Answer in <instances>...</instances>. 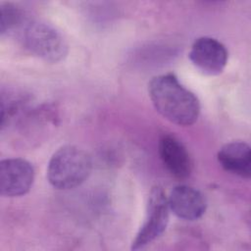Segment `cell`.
<instances>
[{
  "label": "cell",
  "mask_w": 251,
  "mask_h": 251,
  "mask_svg": "<svg viewBox=\"0 0 251 251\" xmlns=\"http://www.w3.org/2000/svg\"><path fill=\"white\" fill-rule=\"evenodd\" d=\"M148 93L156 111L169 122L188 126L197 121L200 102L174 74L154 76L148 84Z\"/></svg>",
  "instance_id": "6da1fadb"
},
{
  "label": "cell",
  "mask_w": 251,
  "mask_h": 251,
  "mask_svg": "<svg viewBox=\"0 0 251 251\" xmlns=\"http://www.w3.org/2000/svg\"><path fill=\"white\" fill-rule=\"evenodd\" d=\"M91 170V158L86 151L75 145H65L50 158L47 178L57 189H72L84 182Z\"/></svg>",
  "instance_id": "7a4b0ae2"
},
{
  "label": "cell",
  "mask_w": 251,
  "mask_h": 251,
  "mask_svg": "<svg viewBox=\"0 0 251 251\" xmlns=\"http://www.w3.org/2000/svg\"><path fill=\"white\" fill-rule=\"evenodd\" d=\"M21 35L25 48L47 63H59L68 54L69 46L63 34L46 23L26 21Z\"/></svg>",
  "instance_id": "3957f363"
},
{
  "label": "cell",
  "mask_w": 251,
  "mask_h": 251,
  "mask_svg": "<svg viewBox=\"0 0 251 251\" xmlns=\"http://www.w3.org/2000/svg\"><path fill=\"white\" fill-rule=\"evenodd\" d=\"M168 197L160 186H154L149 192L143 224L131 243L132 250H139L156 240L166 230L170 220Z\"/></svg>",
  "instance_id": "277c9868"
},
{
  "label": "cell",
  "mask_w": 251,
  "mask_h": 251,
  "mask_svg": "<svg viewBox=\"0 0 251 251\" xmlns=\"http://www.w3.org/2000/svg\"><path fill=\"white\" fill-rule=\"evenodd\" d=\"M34 181V168L23 158H8L0 162V193L5 197L26 194Z\"/></svg>",
  "instance_id": "5b68a950"
},
{
  "label": "cell",
  "mask_w": 251,
  "mask_h": 251,
  "mask_svg": "<svg viewBox=\"0 0 251 251\" xmlns=\"http://www.w3.org/2000/svg\"><path fill=\"white\" fill-rule=\"evenodd\" d=\"M228 59L226 46L210 36L197 38L191 45L189 60L203 75L214 76L223 73Z\"/></svg>",
  "instance_id": "8992f818"
},
{
  "label": "cell",
  "mask_w": 251,
  "mask_h": 251,
  "mask_svg": "<svg viewBox=\"0 0 251 251\" xmlns=\"http://www.w3.org/2000/svg\"><path fill=\"white\" fill-rule=\"evenodd\" d=\"M158 151L167 171L177 179L187 178L192 172L191 157L181 141L171 134L161 136Z\"/></svg>",
  "instance_id": "52a82bcc"
},
{
  "label": "cell",
  "mask_w": 251,
  "mask_h": 251,
  "mask_svg": "<svg viewBox=\"0 0 251 251\" xmlns=\"http://www.w3.org/2000/svg\"><path fill=\"white\" fill-rule=\"evenodd\" d=\"M171 212L178 219L195 221L201 218L207 207L204 195L196 188L188 185H177L168 197Z\"/></svg>",
  "instance_id": "ba28073f"
},
{
  "label": "cell",
  "mask_w": 251,
  "mask_h": 251,
  "mask_svg": "<svg viewBox=\"0 0 251 251\" xmlns=\"http://www.w3.org/2000/svg\"><path fill=\"white\" fill-rule=\"evenodd\" d=\"M221 167L227 173L248 179L251 176L250 146L244 141H231L224 144L217 155Z\"/></svg>",
  "instance_id": "9c48e42d"
},
{
  "label": "cell",
  "mask_w": 251,
  "mask_h": 251,
  "mask_svg": "<svg viewBox=\"0 0 251 251\" xmlns=\"http://www.w3.org/2000/svg\"><path fill=\"white\" fill-rule=\"evenodd\" d=\"M0 33L4 35L17 28H22L26 21L24 13L17 6L5 3L0 6Z\"/></svg>",
  "instance_id": "30bf717a"
}]
</instances>
